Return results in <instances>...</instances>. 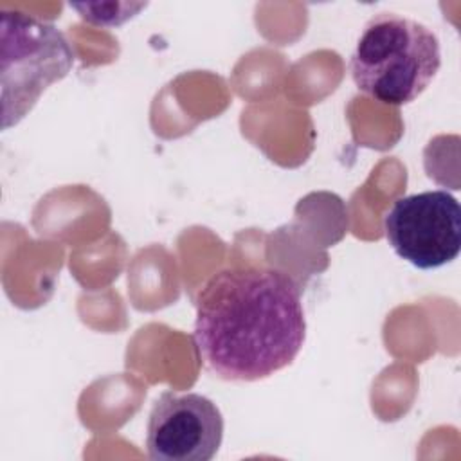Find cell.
Returning a JSON list of instances; mask_svg holds the SVG:
<instances>
[{
    "label": "cell",
    "instance_id": "1",
    "mask_svg": "<svg viewBox=\"0 0 461 461\" xmlns=\"http://www.w3.org/2000/svg\"><path fill=\"white\" fill-rule=\"evenodd\" d=\"M306 339L297 285L281 270L234 267L196 295L193 342L216 376L256 382L290 366Z\"/></svg>",
    "mask_w": 461,
    "mask_h": 461
},
{
    "label": "cell",
    "instance_id": "2",
    "mask_svg": "<svg viewBox=\"0 0 461 461\" xmlns=\"http://www.w3.org/2000/svg\"><path fill=\"white\" fill-rule=\"evenodd\" d=\"M439 67L441 49L436 32L396 13H380L364 25L349 61L357 88L393 106L414 101Z\"/></svg>",
    "mask_w": 461,
    "mask_h": 461
},
{
    "label": "cell",
    "instance_id": "3",
    "mask_svg": "<svg viewBox=\"0 0 461 461\" xmlns=\"http://www.w3.org/2000/svg\"><path fill=\"white\" fill-rule=\"evenodd\" d=\"M2 126L18 124L40 95L74 65V50L52 23L20 11H2Z\"/></svg>",
    "mask_w": 461,
    "mask_h": 461
},
{
    "label": "cell",
    "instance_id": "4",
    "mask_svg": "<svg viewBox=\"0 0 461 461\" xmlns=\"http://www.w3.org/2000/svg\"><path fill=\"white\" fill-rule=\"evenodd\" d=\"M393 250L420 270L439 268L461 250V207L443 189L402 196L384 216Z\"/></svg>",
    "mask_w": 461,
    "mask_h": 461
},
{
    "label": "cell",
    "instance_id": "5",
    "mask_svg": "<svg viewBox=\"0 0 461 461\" xmlns=\"http://www.w3.org/2000/svg\"><path fill=\"white\" fill-rule=\"evenodd\" d=\"M223 439V418L202 394L162 393L149 412L146 448L153 461H209Z\"/></svg>",
    "mask_w": 461,
    "mask_h": 461
},
{
    "label": "cell",
    "instance_id": "6",
    "mask_svg": "<svg viewBox=\"0 0 461 461\" xmlns=\"http://www.w3.org/2000/svg\"><path fill=\"white\" fill-rule=\"evenodd\" d=\"M146 2H83V4H72L70 7L79 13V16L99 27H117L124 22L137 16L142 9H146Z\"/></svg>",
    "mask_w": 461,
    "mask_h": 461
}]
</instances>
